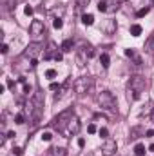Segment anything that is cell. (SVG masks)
I'll return each mask as SVG.
<instances>
[{
    "label": "cell",
    "mask_w": 154,
    "mask_h": 156,
    "mask_svg": "<svg viewBox=\"0 0 154 156\" xmlns=\"http://www.w3.org/2000/svg\"><path fill=\"white\" fill-rule=\"evenodd\" d=\"M145 87H147V82H145L143 76L136 75V76L131 78L129 83H127V98H129V102L138 100V98L142 96V93L145 91Z\"/></svg>",
    "instance_id": "1"
},
{
    "label": "cell",
    "mask_w": 154,
    "mask_h": 156,
    "mask_svg": "<svg viewBox=\"0 0 154 156\" xmlns=\"http://www.w3.org/2000/svg\"><path fill=\"white\" fill-rule=\"evenodd\" d=\"M73 116H75L73 109H65V111H62L58 116L53 118L51 127H53L54 131H58V133H64V131H65V127L69 125V122H71V118H73Z\"/></svg>",
    "instance_id": "2"
},
{
    "label": "cell",
    "mask_w": 154,
    "mask_h": 156,
    "mask_svg": "<svg viewBox=\"0 0 154 156\" xmlns=\"http://www.w3.org/2000/svg\"><path fill=\"white\" fill-rule=\"evenodd\" d=\"M96 102H98V105H100L102 109H105V111H116V98L111 91H102V93H98Z\"/></svg>",
    "instance_id": "3"
},
{
    "label": "cell",
    "mask_w": 154,
    "mask_h": 156,
    "mask_svg": "<svg viewBox=\"0 0 154 156\" xmlns=\"http://www.w3.org/2000/svg\"><path fill=\"white\" fill-rule=\"evenodd\" d=\"M29 111H31V116H33V123H38L40 116H42V111H44V98H42V93H35L33 100L29 102Z\"/></svg>",
    "instance_id": "4"
},
{
    "label": "cell",
    "mask_w": 154,
    "mask_h": 156,
    "mask_svg": "<svg viewBox=\"0 0 154 156\" xmlns=\"http://www.w3.org/2000/svg\"><path fill=\"white\" fill-rule=\"evenodd\" d=\"M91 87H93V78L91 76H80L75 80V83H73V89H75V93L76 94H87L89 91H91Z\"/></svg>",
    "instance_id": "5"
},
{
    "label": "cell",
    "mask_w": 154,
    "mask_h": 156,
    "mask_svg": "<svg viewBox=\"0 0 154 156\" xmlns=\"http://www.w3.org/2000/svg\"><path fill=\"white\" fill-rule=\"evenodd\" d=\"M93 56H94V49L91 45H82L76 53V64L80 67H83L87 64V60H91Z\"/></svg>",
    "instance_id": "6"
},
{
    "label": "cell",
    "mask_w": 154,
    "mask_h": 156,
    "mask_svg": "<svg viewBox=\"0 0 154 156\" xmlns=\"http://www.w3.org/2000/svg\"><path fill=\"white\" fill-rule=\"evenodd\" d=\"M42 47H44V45H42L40 42H31V44L26 47V51H24V58H29L31 62L37 60V56L42 53Z\"/></svg>",
    "instance_id": "7"
},
{
    "label": "cell",
    "mask_w": 154,
    "mask_h": 156,
    "mask_svg": "<svg viewBox=\"0 0 154 156\" xmlns=\"http://www.w3.org/2000/svg\"><path fill=\"white\" fill-rule=\"evenodd\" d=\"M44 58H45V60L54 58L56 62H62L64 55H62V53H58V49H56V44H54V42H49V45H47V53L44 55Z\"/></svg>",
    "instance_id": "8"
},
{
    "label": "cell",
    "mask_w": 154,
    "mask_h": 156,
    "mask_svg": "<svg viewBox=\"0 0 154 156\" xmlns=\"http://www.w3.org/2000/svg\"><path fill=\"white\" fill-rule=\"evenodd\" d=\"M116 151H118V144H116V140L107 138V140L103 142V145H102V154L103 156H113Z\"/></svg>",
    "instance_id": "9"
},
{
    "label": "cell",
    "mask_w": 154,
    "mask_h": 156,
    "mask_svg": "<svg viewBox=\"0 0 154 156\" xmlns=\"http://www.w3.org/2000/svg\"><path fill=\"white\" fill-rule=\"evenodd\" d=\"M29 33H31L35 38H40V37L45 33V26H44V22H42V20H33L31 26H29Z\"/></svg>",
    "instance_id": "10"
},
{
    "label": "cell",
    "mask_w": 154,
    "mask_h": 156,
    "mask_svg": "<svg viewBox=\"0 0 154 156\" xmlns=\"http://www.w3.org/2000/svg\"><path fill=\"white\" fill-rule=\"evenodd\" d=\"M67 127H69V134H78V133H80V127H82L78 116L71 118V122H69V125H67Z\"/></svg>",
    "instance_id": "11"
},
{
    "label": "cell",
    "mask_w": 154,
    "mask_h": 156,
    "mask_svg": "<svg viewBox=\"0 0 154 156\" xmlns=\"http://www.w3.org/2000/svg\"><path fill=\"white\" fill-rule=\"evenodd\" d=\"M145 53L149 56H154V33L149 35V38L145 40Z\"/></svg>",
    "instance_id": "12"
},
{
    "label": "cell",
    "mask_w": 154,
    "mask_h": 156,
    "mask_svg": "<svg viewBox=\"0 0 154 156\" xmlns=\"http://www.w3.org/2000/svg\"><path fill=\"white\" fill-rule=\"evenodd\" d=\"M140 134H143V136H145V129H143V127L136 125V127H132V129H131V140L140 138Z\"/></svg>",
    "instance_id": "13"
},
{
    "label": "cell",
    "mask_w": 154,
    "mask_h": 156,
    "mask_svg": "<svg viewBox=\"0 0 154 156\" xmlns=\"http://www.w3.org/2000/svg\"><path fill=\"white\" fill-rule=\"evenodd\" d=\"M73 47H75V42H73V38H67L62 42V53H69V51H73Z\"/></svg>",
    "instance_id": "14"
},
{
    "label": "cell",
    "mask_w": 154,
    "mask_h": 156,
    "mask_svg": "<svg viewBox=\"0 0 154 156\" xmlns=\"http://www.w3.org/2000/svg\"><path fill=\"white\" fill-rule=\"evenodd\" d=\"M125 56H129V58H132L136 66H140V64H142V58H140V56L136 55V51H134V49H125Z\"/></svg>",
    "instance_id": "15"
},
{
    "label": "cell",
    "mask_w": 154,
    "mask_h": 156,
    "mask_svg": "<svg viewBox=\"0 0 154 156\" xmlns=\"http://www.w3.org/2000/svg\"><path fill=\"white\" fill-rule=\"evenodd\" d=\"M134 154L136 156H145V145H143V144H136V145H134Z\"/></svg>",
    "instance_id": "16"
},
{
    "label": "cell",
    "mask_w": 154,
    "mask_h": 156,
    "mask_svg": "<svg viewBox=\"0 0 154 156\" xmlns=\"http://www.w3.org/2000/svg\"><path fill=\"white\" fill-rule=\"evenodd\" d=\"M82 22H83L85 26H93V24H94V16L87 13V15H83V16H82Z\"/></svg>",
    "instance_id": "17"
},
{
    "label": "cell",
    "mask_w": 154,
    "mask_h": 156,
    "mask_svg": "<svg viewBox=\"0 0 154 156\" xmlns=\"http://www.w3.org/2000/svg\"><path fill=\"white\" fill-rule=\"evenodd\" d=\"M131 35H132V37H140V35H142V26H140V24L131 26Z\"/></svg>",
    "instance_id": "18"
},
{
    "label": "cell",
    "mask_w": 154,
    "mask_h": 156,
    "mask_svg": "<svg viewBox=\"0 0 154 156\" xmlns=\"http://www.w3.org/2000/svg\"><path fill=\"white\" fill-rule=\"evenodd\" d=\"M98 11H100V13H107V11H109L107 0H100V2H98Z\"/></svg>",
    "instance_id": "19"
},
{
    "label": "cell",
    "mask_w": 154,
    "mask_h": 156,
    "mask_svg": "<svg viewBox=\"0 0 154 156\" xmlns=\"http://www.w3.org/2000/svg\"><path fill=\"white\" fill-rule=\"evenodd\" d=\"M109 62H111V58H109V55H107V53H103V55L100 56V64H102V66H103V67L107 69V67H109Z\"/></svg>",
    "instance_id": "20"
},
{
    "label": "cell",
    "mask_w": 154,
    "mask_h": 156,
    "mask_svg": "<svg viewBox=\"0 0 154 156\" xmlns=\"http://www.w3.org/2000/svg\"><path fill=\"white\" fill-rule=\"evenodd\" d=\"M53 156H67V151L64 147H54L53 149Z\"/></svg>",
    "instance_id": "21"
},
{
    "label": "cell",
    "mask_w": 154,
    "mask_h": 156,
    "mask_svg": "<svg viewBox=\"0 0 154 156\" xmlns=\"http://www.w3.org/2000/svg\"><path fill=\"white\" fill-rule=\"evenodd\" d=\"M149 11H151V7H149V5H145V7H142V9H140V11L136 13V16H138V18H142V16L149 15Z\"/></svg>",
    "instance_id": "22"
},
{
    "label": "cell",
    "mask_w": 154,
    "mask_h": 156,
    "mask_svg": "<svg viewBox=\"0 0 154 156\" xmlns=\"http://www.w3.org/2000/svg\"><path fill=\"white\" fill-rule=\"evenodd\" d=\"M53 26H54V29H62L64 20H62V18H54V20H53Z\"/></svg>",
    "instance_id": "23"
},
{
    "label": "cell",
    "mask_w": 154,
    "mask_h": 156,
    "mask_svg": "<svg viewBox=\"0 0 154 156\" xmlns=\"http://www.w3.org/2000/svg\"><path fill=\"white\" fill-rule=\"evenodd\" d=\"M51 138H53V134H51L49 131H45V133H42V140H44V142H51Z\"/></svg>",
    "instance_id": "24"
},
{
    "label": "cell",
    "mask_w": 154,
    "mask_h": 156,
    "mask_svg": "<svg viewBox=\"0 0 154 156\" xmlns=\"http://www.w3.org/2000/svg\"><path fill=\"white\" fill-rule=\"evenodd\" d=\"M26 122V116L22 115V113H18L16 116H15V123H24Z\"/></svg>",
    "instance_id": "25"
},
{
    "label": "cell",
    "mask_w": 154,
    "mask_h": 156,
    "mask_svg": "<svg viewBox=\"0 0 154 156\" xmlns=\"http://www.w3.org/2000/svg\"><path fill=\"white\" fill-rule=\"evenodd\" d=\"M45 76L47 78H56V71H54V69H47V71H45Z\"/></svg>",
    "instance_id": "26"
},
{
    "label": "cell",
    "mask_w": 154,
    "mask_h": 156,
    "mask_svg": "<svg viewBox=\"0 0 154 156\" xmlns=\"http://www.w3.org/2000/svg\"><path fill=\"white\" fill-rule=\"evenodd\" d=\"M49 89H51V91H60V89H62V85H60V83H56V82H53V83L49 85Z\"/></svg>",
    "instance_id": "27"
},
{
    "label": "cell",
    "mask_w": 154,
    "mask_h": 156,
    "mask_svg": "<svg viewBox=\"0 0 154 156\" xmlns=\"http://www.w3.org/2000/svg\"><path fill=\"white\" fill-rule=\"evenodd\" d=\"M114 29H116V24H114V20H109V26H107V31H109V33H113Z\"/></svg>",
    "instance_id": "28"
},
{
    "label": "cell",
    "mask_w": 154,
    "mask_h": 156,
    "mask_svg": "<svg viewBox=\"0 0 154 156\" xmlns=\"http://www.w3.org/2000/svg\"><path fill=\"white\" fill-rule=\"evenodd\" d=\"M89 2L91 0H76V5L78 7H85V5H89Z\"/></svg>",
    "instance_id": "29"
},
{
    "label": "cell",
    "mask_w": 154,
    "mask_h": 156,
    "mask_svg": "<svg viewBox=\"0 0 154 156\" xmlns=\"http://www.w3.org/2000/svg\"><path fill=\"white\" fill-rule=\"evenodd\" d=\"M98 133H100V136H102V138H107V136H109V131H107L105 127H102V129H100Z\"/></svg>",
    "instance_id": "30"
},
{
    "label": "cell",
    "mask_w": 154,
    "mask_h": 156,
    "mask_svg": "<svg viewBox=\"0 0 154 156\" xmlns=\"http://www.w3.org/2000/svg\"><path fill=\"white\" fill-rule=\"evenodd\" d=\"M33 13H35V9H33L31 5H26V15H27V16H31Z\"/></svg>",
    "instance_id": "31"
},
{
    "label": "cell",
    "mask_w": 154,
    "mask_h": 156,
    "mask_svg": "<svg viewBox=\"0 0 154 156\" xmlns=\"http://www.w3.org/2000/svg\"><path fill=\"white\" fill-rule=\"evenodd\" d=\"M87 131H89V134H94V133H96V125H94V123H91V125L87 127Z\"/></svg>",
    "instance_id": "32"
},
{
    "label": "cell",
    "mask_w": 154,
    "mask_h": 156,
    "mask_svg": "<svg viewBox=\"0 0 154 156\" xmlns=\"http://www.w3.org/2000/svg\"><path fill=\"white\" fill-rule=\"evenodd\" d=\"M7 51H9V47H7V44H2V47H0V53H2V55H5Z\"/></svg>",
    "instance_id": "33"
},
{
    "label": "cell",
    "mask_w": 154,
    "mask_h": 156,
    "mask_svg": "<svg viewBox=\"0 0 154 156\" xmlns=\"http://www.w3.org/2000/svg\"><path fill=\"white\" fill-rule=\"evenodd\" d=\"M94 120H96V122H107V118L102 116V115H96V116H94Z\"/></svg>",
    "instance_id": "34"
},
{
    "label": "cell",
    "mask_w": 154,
    "mask_h": 156,
    "mask_svg": "<svg viewBox=\"0 0 154 156\" xmlns=\"http://www.w3.org/2000/svg\"><path fill=\"white\" fill-rule=\"evenodd\" d=\"M13 153H16V156H22V154H24L20 147H15V149H13Z\"/></svg>",
    "instance_id": "35"
},
{
    "label": "cell",
    "mask_w": 154,
    "mask_h": 156,
    "mask_svg": "<svg viewBox=\"0 0 154 156\" xmlns=\"http://www.w3.org/2000/svg\"><path fill=\"white\" fill-rule=\"evenodd\" d=\"M145 136H149V138H152V136H154V129H149V131H145Z\"/></svg>",
    "instance_id": "36"
},
{
    "label": "cell",
    "mask_w": 154,
    "mask_h": 156,
    "mask_svg": "<svg viewBox=\"0 0 154 156\" xmlns=\"http://www.w3.org/2000/svg\"><path fill=\"white\" fill-rule=\"evenodd\" d=\"M83 145H85V140H83V138H80V140H78V147H83Z\"/></svg>",
    "instance_id": "37"
},
{
    "label": "cell",
    "mask_w": 154,
    "mask_h": 156,
    "mask_svg": "<svg viewBox=\"0 0 154 156\" xmlns=\"http://www.w3.org/2000/svg\"><path fill=\"white\" fill-rule=\"evenodd\" d=\"M7 87H15V82L13 80H7Z\"/></svg>",
    "instance_id": "38"
},
{
    "label": "cell",
    "mask_w": 154,
    "mask_h": 156,
    "mask_svg": "<svg viewBox=\"0 0 154 156\" xmlns=\"http://www.w3.org/2000/svg\"><path fill=\"white\" fill-rule=\"evenodd\" d=\"M15 136H16V134H15L13 131H9V133H7V138H15Z\"/></svg>",
    "instance_id": "39"
},
{
    "label": "cell",
    "mask_w": 154,
    "mask_h": 156,
    "mask_svg": "<svg viewBox=\"0 0 154 156\" xmlns=\"http://www.w3.org/2000/svg\"><path fill=\"white\" fill-rule=\"evenodd\" d=\"M149 149H151V151L154 153V144H151V147H149Z\"/></svg>",
    "instance_id": "40"
},
{
    "label": "cell",
    "mask_w": 154,
    "mask_h": 156,
    "mask_svg": "<svg viewBox=\"0 0 154 156\" xmlns=\"http://www.w3.org/2000/svg\"><path fill=\"white\" fill-rule=\"evenodd\" d=\"M151 116H152V122H154V111H152V115H151Z\"/></svg>",
    "instance_id": "41"
},
{
    "label": "cell",
    "mask_w": 154,
    "mask_h": 156,
    "mask_svg": "<svg viewBox=\"0 0 154 156\" xmlns=\"http://www.w3.org/2000/svg\"><path fill=\"white\" fill-rule=\"evenodd\" d=\"M87 156H94V154H93V153H89V154H87Z\"/></svg>",
    "instance_id": "42"
},
{
    "label": "cell",
    "mask_w": 154,
    "mask_h": 156,
    "mask_svg": "<svg viewBox=\"0 0 154 156\" xmlns=\"http://www.w3.org/2000/svg\"><path fill=\"white\" fill-rule=\"evenodd\" d=\"M151 4H152V5H154V0H151Z\"/></svg>",
    "instance_id": "43"
},
{
    "label": "cell",
    "mask_w": 154,
    "mask_h": 156,
    "mask_svg": "<svg viewBox=\"0 0 154 156\" xmlns=\"http://www.w3.org/2000/svg\"><path fill=\"white\" fill-rule=\"evenodd\" d=\"M118 2H123V0H118Z\"/></svg>",
    "instance_id": "44"
}]
</instances>
